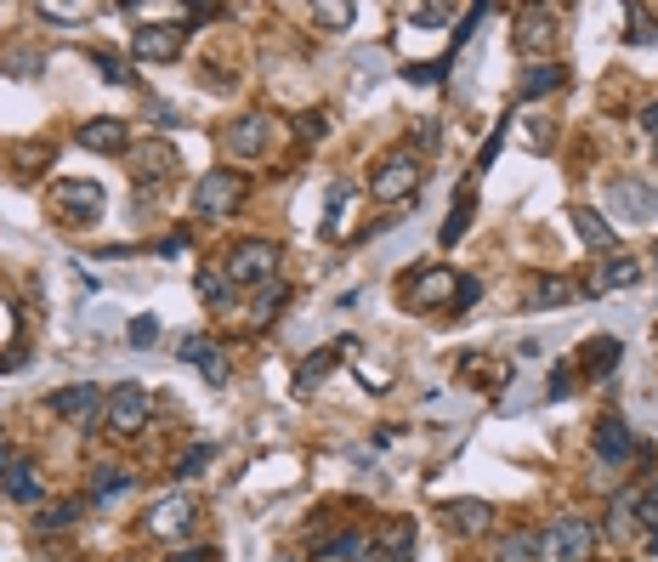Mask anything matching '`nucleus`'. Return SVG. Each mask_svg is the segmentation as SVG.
Returning a JSON list of instances; mask_svg holds the SVG:
<instances>
[{"label": "nucleus", "mask_w": 658, "mask_h": 562, "mask_svg": "<svg viewBox=\"0 0 658 562\" xmlns=\"http://www.w3.org/2000/svg\"><path fill=\"white\" fill-rule=\"evenodd\" d=\"M494 562H539V528H511L494 540Z\"/></svg>", "instance_id": "nucleus-18"}, {"label": "nucleus", "mask_w": 658, "mask_h": 562, "mask_svg": "<svg viewBox=\"0 0 658 562\" xmlns=\"http://www.w3.org/2000/svg\"><path fill=\"white\" fill-rule=\"evenodd\" d=\"M641 528V489H624L613 500V534H636Z\"/></svg>", "instance_id": "nucleus-26"}, {"label": "nucleus", "mask_w": 658, "mask_h": 562, "mask_svg": "<svg viewBox=\"0 0 658 562\" xmlns=\"http://www.w3.org/2000/svg\"><path fill=\"white\" fill-rule=\"evenodd\" d=\"M142 523H148L154 540H188L193 523H199V506H193V494H165V500L142 517Z\"/></svg>", "instance_id": "nucleus-5"}, {"label": "nucleus", "mask_w": 658, "mask_h": 562, "mask_svg": "<svg viewBox=\"0 0 658 562\" xmlns=\"http://www.w3.org/2000/svg\"><path fill=\"white\" fill-rule=\"evenodd\" d=\"M205 449H199V455H188V460H182V466H176V477H193V472H199V466H205Z\"/></svg>", "instance_id": "nucleus-42"}, {"label": "nucleus", "mask_w": 658, "mask_h": 562, "mask_svg": "<svg viewBox=\"0 0 658 562\" xmlns=\"http://www.w3.org/2000/svg\"><path fill=\"white\" fill-rule=\"evenodd\" d=\"M148 415H154V398H148V387H137V381H120L103 404V421H108L114 438H137L142 426H148Z\"/></svg>", "instance_id": "nucleus-2"}, {"label": "nucleus", "mask_w": 658, "mask_h": 562, "mask_svg": "<svg viewBox=\"0 0 658 562\" xmlns=\"http://www.w3.org/2000/svg\"><path fill=\"white\" fill-rule=\"evenodd\" d=\"M324 369H335V352H312V358H307V364H301V369H295V387H301V392H312V387H318V381H324Z\"/></svg>", "instance_id": "nucleus-29"}, {"label": "nucleus", "mask_w": 658, "mask_h": 562, "mask_svg": "<svg viewBox=\"0 0 658 562\" xmlns=\"http://www.w3.org/2000/svg\"><path fill=\"white\" fill-rule=\"evenodd\" d=\"M596 455H602L607 466H624V460L636 455V438L624 432V421H619V415H607V421L596 426Z\"/></svg>", "instance_id": "nucleus-14"}, {"label": "nucleus", "mask_w": 658, "mask_h": 562, "mask_svg": "<svg viewBox=\"0 0 658 562\" xmlns=\"http://www.w3.org/2000/svg\"><path fill=\"white\" fill-rule=\"evenodd\" d=\"M466 222H471V188H460V194H454V211H449V222H443V245H454Z\"/></svg>", "instance_id": "nucleus-31"}, {"label": "nucleus", "mask_w": 658, "mask_h": 562, "mask_svg": "<svg viewBox=\"0 0 658 562\" xmlns=\"http://www.w3.org/2000/svg\"><path fill=\"white\" fill-rule=\"evenodd\" d=\"M641 523L658 528V477H647V483H641Z\"/></svg>", "instance_id": "nucleus-34"}, {"label": "nucleus", "mask_w": 658, "mask_h": 562, "mask_svg": "<svg viewBox=\"0 0 658 562\" xmlns=\"http://www.w3.org/2000/svg\"><path fill=\"white\" fill-rule=\"evenodd\" d=\"M80 148H91V154H120L125 148V125L120 120H86L80 125Z\"/></svg>", "instance_id": "nucleus-19"}, {"label": "nucleus", "mask_w": 658, "mask_h": 562, "mask_svg": "<svg viewBox=\"0 0 658 562\" xmlns=\"http://www.w3.org/2000/svg\"><path fill=\"white\" fill-rule=\"evenodd\" d=\"M613 364H619V341H613V335H596V341L579 352V369H585V375H607Z\"/></svg>", "instance_id": "nucleus-23"}, {"label": "nucleus", "mask_w": 658, "mask_h": 562, "mask_svg": "<svg viewBox=\"0 0 658 562\" xmlns=\"http://www.w3.org/2000/svg\"><path fill=\"white\" fill-rule=\"evenodd\" d=\"M568 381H573V369H568V364H562V369H556V375H551V398H562V392H573V387H568Z\"/></svg>", "instance_id": "nucleus-41"}, {"label": "nucleus", "mask_w": 658, "mask_h": 562, "mask_svg": "<svg viewBox=\"0 0 658 562\" xmlns=\"http://www.w3.org/2000/svg\"><path fill=\"white\" fill-rule=\"evenodd\" d=\"M171 165H176V159H171V148H148V154H142V171H159V176H165Z\"/></svg>", "instance_id": "nucleus-36"}, {"label": "nucleus", "mask_w": 658, "mask_h": 562, "mask_svg": "<svg viewBox=\"0 0 658 562\" xmlns=\"http://www.w3.org/2000/svg\"><path fill=\"white\" fill-rule=\"evenodd\" d=\"M0 483H6V494H12L18 506H35L40 500V472L29 466V460H12V472L0 477Z\"/></svg>", "instance_id": "nucleus-21"}, {"label": "nucleus", "mask_w": 658, "mask_h": 562, "mask_svg": "<svg viewBox=\"0 0 658 562\" xmlns=\"http://www.w3.org/2000/svg\"><path fill=\"white\" fill-rule=\"evenodd\" d=\"M443 523H449L454 534H488V528H494V506H488V500H449V506H443Z\"/></svg>", "instance_id": "nucleus-13"}, {"label": "nucleus", "mask_w": 658, "mask_h": 562, "mask_svg": "<svg viewBox=\"0 0 658 562\" xmlns=\"http://www.w3.org/2000/svg\"><path fill=\"white\" fill-rule=\"evenodd\" d=\"M641 279V262H630V256H613V262L596 273V284L590 290H624V284H636Z\"/></svg>", "instance_id": "nucleus-25"}, {"label": "nucleus", "mask_w": 658, "mask_h": 562, "mask_svg": "<svg viewBox=\"0 0 658 562\" xmlns=\"http://www.w3.org/2000/svg\"><path fill=\"white\" fill-rule=\"evenodd\" d=\"M171 562H216V551H176Z\"/></svg>", "instance_id": "nucleus-43"}, {"label": "nucleus", "mask_w": 658, "mask_h": 562, "mask_svg": "<svg viewBox=\"0 0 658 562\" xmlns=\"http://www.w3.org/2000/svg\"><path fill=\"white\" fill-rule=\"evenodd\" d=\"M596 540L602 534L590 517H556L551 528H539V562H590Z\"/></svg>", "instance_id": "nucleus-1"}, {"label": "nucleus", "mask_w": 658, "mask_h": 562, "mask_svg": "<svg viewBox=\"0 0 658 562\" xmlns=\"http://www.w3.org/2000/svg\"><path fill=\"white\" fill-rule=\"evenodd\" d=\"M551 40H556V12H545V6L522 12V23H517V46L522 52H545Z\"/></svg>", "instance_id": "nucleus-15"}, {"label": "nucleus", "mask_w": 658, "mask_h": 562, "mask_svg": "<svg viewBox=\"0 0 658 562\" xmlns=\"http://www.w3.org/2000/svg\"><path fill=\"white\" fill-rule=\"evenodd\" d=\"M420 176H426V165L415 154H386L375 165V176H369V194L381 199V205H398V199H409L420 188Z\"/></svg>", "instance_id": "nucleus-3"}, {"label": "nucleus", "mask_w": 658, "mask_h": 562, "mask_svg": "<svg viewBox=\"0 0 658 562\" xmlns=\"http://www.w3.org/2000/svg\"><path fill=\"white\" fill-rule=\"evenodd\" d=\"M284 296H290V290H284L278 279H267V284H261V301L250 307V324H256V330H267V324H273V313L284 307Z\"/></svg>", "instance_id": "nucleus-27"}, {"label": "nucleus", "mask_w": 658, "mask_h": 562, "mask_svg": "<svg viewBox=\"0 0 658 562\" xmlns=\"http://www.w3.org/2000/svg\"><path fill=\"white\" fill-rule=\"evenodd\" d=\"M312 562H358V557H341V551H318Z\"/></svg>", "instance_id": "nucleus-46"}, {"label": "nucleus", "mask_w": 658, "mask_h": 562, "mask_svg": "<svg viewBox=\"0 0 658 562\" xmlns=\"http://www.w3.org/2000/svg\"><path fill=\"white\" fill-rule=\"evenodd\" d=\"M154 335H159V324H154V318H131V347H148Z\"/></svg>", "instance_id": "nucleus-37"}, {"label": "nucleus", "mask_w": 658, "mask_h": 562, "mask_svg": "<svg viewBox=\"0 0 658 562\" xmlns=\"http://www.w3.org/2000/svg\"><path fill=\"white\" fill-rule=\"evenodd\" d=\"M12 472V449H6V438H0V477Z\"/></svg>", "instance_id": "nucleus-45"}, {"label": "nucleus", "mask_w": 658, "mask_h": 562, "mask_svg": "<svg viewBox=\"0 0 658 562\" xmlns=\"http://www.w3.org/2000/svg\"><path fill=\"white\" fill-rule=\"evenodd\" d=\"M97 69H103L108 86H125V80H131V74H125V63H120V57H108V52H97Z\"/></svg>", "instance_id": "nucleus-35"}, {"label": "nucleus", "mask_w": 658, "mask_h": 562, "mask_svg": "<svg viewBox=\"0 0 658 562\" xmlns=\"http://www.w3.org/2000/svg\"><path fill=\"white\" fill-rule=\"evenodd\" d=\"M568 222L579 228V239H585L596 256H619V233H613V222H607V216H596L590 205H573Z\"/></svg>", "instance_id": "nucleus-10"}, {"label": "nucleus", "mask_w": 658, "mask_h": 562, "mask_svg": "<svg viewBox=\"0 0 658 562\" xmlns=\"http://www.w3.org/2000/svg\"><path fill=\"white\" fill-rule=\"evenodd\" d=\"M568 301H579V296H573V284H568V279H539L534 307H568Z\"/></svg>", "instance_id": "nucleus-30"}, {"label": "nucleus", "mask_w": 658, "mask_h": 562, "mask_svg": "<svg viewBox=\"0 0 658 562\" xmlns=\"http://www.w3.org/2000/svg\"><path fill=\"white\" fill-rule=\"evenodd\" d=\"M312 18H318V29H329V35H341V29L352 23V6H318Z\"/></svg>", "instance_id": "nucleus-32"}, {"label": "nucleus", "mask_w": 658, "mask_h": 562, "mask_svg": "<svg viewBox=\"0 0 658 562\" xmlns=\"http://www.w3.org/2000/svg\"><path fill=\"white\" fill-rule=\"evenodd\" d=\"M227 290H233L227 267H199V296H205L210 307H227Z\"/></svg>", "instance_id": "nucleus-28"}, {"label": "nucleus", "mask_w": 658, "mask_h": 562, "mask_svg": "<svg viewBox=\"0 0 658 562\" xmlns=\"http://www.w3.org/2000/svg\"><path fill=\"white\" fill-rule=\"evenodd\" d=\"M278 562H295V557H278Z\"/></svg>", "instance_id": "nucleus-48"}, {"label": "nucleus", "mask_w": 658, "mask_h": 562, "mask_svg": "<svg viewBox=\"0 0 658 562\" xmlns=\"http://www.w3.org/2000/svg\"><path fill=\"white\" fill-rule=\"evenodd\" d=\"M562 86V63H551V57H539V63H528V74H522V97H545V91Z\"/></svg>", "instance_id": "nucleus-22"}, {"label": "nucleus", "mask_w": 658, "mask_h": 562, "mask_svg": "<svg viewBox=\"0 0 658 562\" xmlns=\"http://www.w3.org/2000/svg\"><path fill=\"white\" fill-rule=\"evenodd\" d=\"M641 125H647V131L658 137V103H647V114H641Z\"/></svg>", "instance_id": "nucleus-44"}, {"label": "nucleus", "mask_w": 658, "mask_h": 562, "mask_svg": "<svg viewBox=\"0 0 658 562\" xmlns=\"http://www.w3.org/2000/svg\"><path fill=\"white\" fill-rule=\"evenodd\" d=\"M182 35H188V23H148V29H137L131 52H137L142 63H171V57L182 52Z\"/></svg>", "instance_id": "nucleus-8"}, {"label": "nucleus", "mask_w": 658, "mask_h": 562, "mask_svg": "<svg viewBox=\"0 0 658 562\" xmlns=\"http://www.w3.org/2000/svg\"><path fill=\"white\" fill-rule=\"evenodd\" d=\"M182 358L205 369L210 387H227V364H222V352L210 347V335H188V341H182Z\"/></svg>", "instance_id": "nucleus-16"}, {"label": "nucleus", "mask_w": 658, "mask_h": 562, "mask_svg": "<svg viewBox=\"0 0 658 562\" xmlns=\"http://www.w3.org/2000/svg\"><path fill=\"white\" fill-rule=\"evenodd\" d=\"M358 562H381V551H375V545H364V551H358Z\"/></svg>", "instance_id": "nucleus-47"}, {"label": "nucleus", "mask_w": 658, "mask_h": 562, "mask_svg": "<svg viewBox=\"0 0 658 562\" xmlns=\"http://www.w3.org/2000/svg\"><path fill=\"white\" fill-rule=\"evenodd\" d=\"M454 284H460V279H454L449 267H426V273H420V279L409 284V290H415L409 301H415V307H437L443 296H454Z\"/></svg>", "instance_id": "nucleus-20"}, {"label": "nucleus", "mask_w": 658, "mask_h": 562, "mask_svg": "<svg viewBox=\"0 0 658 562\" xmlns=\"http://www.w3.org/2000/svg\"><path fill=\"white\" fill-rule=\"evenodd\" d=\"M227 148L239 159H256L261 148H267V114H244V120L227 131Z\"/></svg>", "instance_id": "nucleus-17"}, {"label": "nucleus", "mask_w": 658, "mask_h": 562, "mask_svg": "<svg viewBox=\"0 0 658 562\" xmlns=\"http://www.w3.org/2000/svg\"><path fill=\"white\" fill-rule=\"evenodd\" d=\"M607 205H613L624 222H647V216L658 211V194L641 188V182H613V188H607Z\"/></svg>", "instance_id": "nucleus-11"}, {"label": "nucleus", "mask_w": 658, "mask_h": 562, "mask_svg": "<svg viewBox=\"0 0 658 562\" xmlns=\"http://www.w3.org/2000/svg\"><path fill=\"white\" fill-rule=\"evenodd\" d=\"M131 483H137V477L125 472V466H97V472H91V500H114V494H125Z\"/></svg>", "instance_id": "nucleus-24"}, {"label": "nucleus", "mask_w": 658, "mask_h": 562, "mask_svg": "<svg viewBox=\"0 0 658 562\" xmlns=\"http://www.w3.org/2000/svg\"><path fill=\"white\" fill-rule=\"evenodd\" d=\"M278 273V245H267V239H250V245H239L233 256H227V279L233 284H267Z\"/></svg>", "instance_id": "nucleus-7"}, {"label": "nucleus", "mask_w": 658, "mask_h": 562, "mask_svg": "<svg viewBox=\"0 0 658 562\" xmlns=\"http://www.w3.org/2000/svg\"><path fill=\"white\" fill-rule=\"evenodd\" d=\"M74 511H80V506H57V511H46V517H40V528H69V523H74Z\"/></svg>", "instance_id": "nucleus-38"}, {"label": "nucleus", "mask_w": 658, "mask_h": 562, "mask_svg": "<svg viewBox=\"0 0 658 562\" xmlns=\"http://www.w3.org/2000/svg\"><path fill=\"white\" fill-rule=\"evenodd\" d=\"M375 551H381V562H415V523L409 517L381 523L375 528Z\"/></svg>", "instance_id": "nucleus-12"}, {"label": "nucleus", "mask_w": 658, "mask_h": 562, "mask_svg": "<svg viewBox=\"0 0 658 562\" xmlns=\"http://www.w3.org/2000/svg\"><path fill=\"white\" fill-rule=\"evenodd\" d=\"M103 404H108L103 387H63V392H52V415H57V421H74V426L97 421Z\"/></svg>", "instance_id": "nucleus-9"}, {"label": "nucleus", "mask_w": 658, "mask_h": 562, "mask_svg": "<svg viewBox=\"0 0 658 562\" xmlns=\"http://www.w3.org/2000/svg\"><path fill=\"white\" fill-rule=\"evenodd\" d=\"M403 80H415V86H432V80H437V63H415V69H403Z\"/></svg>", "instance_id": "nucleus-39"}, {"label": "nucleus", "mask_w": 658, "mask_h": 562, "mask_svg": "<svg viewBox=\"0 0 658 562\" xmlns=\"http://www.w3.org/2000/svg\"><path fill=\"white\" fill-rule=\"evenodd\" d=\"M52 205L69 222H97L103 216V205H108V194H103V182H74V176H63L52 188Z\"/></svg>", "instance_id": "nucleus-6"}, {"label": "nucleus", "mask_w": 658, "mask_h": 562, "mask_svg": "<svg viewBox=\"0 0 658 562\" xmlns=\"http://www.w3.org/2000/svg\"><path fill=\"white\" fill-rule=\"evenodd\" d=\"M483 301V279H460L454 284V313H466V307H477Z\"/></svg>", "instance_id": "nucleus-33"}, {"label": "nucleus", "mask_w": 658, "mask_h": 562, "mask_svg": "<svg viewBox=\"0 0 658 562\" xmlns=\"http://www.w3.org/2000/svg\"><path fill=\"white\" fill-rule=\"evenodd\" d=\"M239 199H244V176L222 165V171L199 176V188H193V211H199V216H227Z\"/></svg>", "instance_id": "nucleus-4"}, {"label": "nucleus", "mask_w": 658, "mask_h": 562, "mask_svg": "<svg viewBox=\"0 0 658 562\" xmlns=\"http://www.w3.org/2000/svg\"><path fill=\"white\" fill-rule=\"evenodd\" d=\"M324 131H329V120H324V114H307V120H301V137H307V142H318Z\"/></svg>", "instance_id": "nucleus-40"}]
</instances>
